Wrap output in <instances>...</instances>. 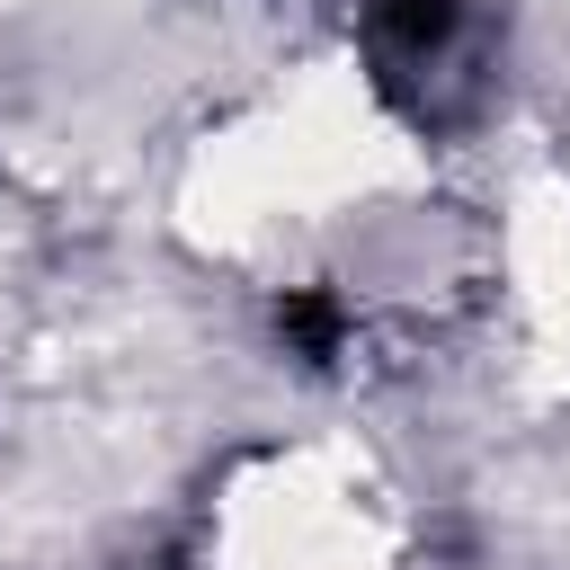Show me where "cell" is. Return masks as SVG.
<instances>
[{"label": "cell", "mask_w": 570, "mask_h": 570, "mask_svg": "<svg viewBox=\"0 0 570 570\" xmlns=\"http://www.w3.org/2000/svg\"><path fill=\"white\" fill-rule=\"evenodd\" d=\"M187 570H401V508L347 436L249 445L196 508Z\"/></svg>", "instance_id": "obj_1"}]
</instances>
